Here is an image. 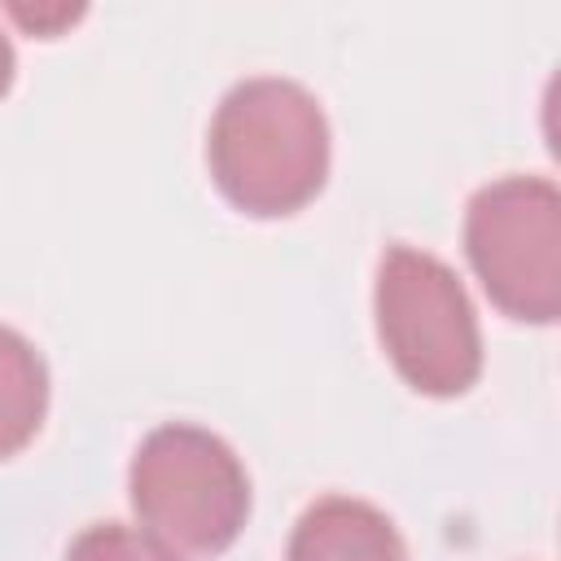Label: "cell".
Returning <instances> with one entry per match:
<instances>
[{"instance_id": "2", "label": "cell", "mask_w": 561, "mask_h": 561, "mask_svg": "<svg viewBox=\"0 0 561 561\" xmlns=\"http://www.w3.org/2000/svg\"><path fill=\"white\" fill-rule=\"evenodd\" d=\"M127 486L140 526L175 557H219L250 513V478L237 451L188 421L145 434Z\"/></svg>"}, {"instance_id": "8", "label": "cell", "mask_w": 561, "mask_h": 561, "mask_svg": "<svg viewBox=\"0 0 561 561\" xmlns=\"http://www.w3.org/2000/svg\"><path fill=\"white\" fill-rule=\"evenodd\" d=\"M4 9H9V18H13L22 31H31V35H57L61 26H70V22L83 18V4H66V0H53V4L13 0V4H4Z\"/></svg>"}, {"instance_id": "4", "label": "cell", "mask_w": 561, "mask_h": 561, "mask_svg": "<svg viewBox=\"0 0 561 561\" xmlns=\"http://www.w3.org/2000/svg\"><path fill=\"white\" fill-rule=\"evenodd\" d=\"M465 254L486 298L530 324L561 311V193L543 175L482 184L465 210Z\"/></svg>"}, {"instance_id": "9", "label": "cell", "mask_w": 561, "mask_h": 561, "mask_svg": "<svg viewBox=\"0 0 561 561\" xmlns=\"http://www.w3.org/2000/svg\"><path fill=\"white\" fill-rule=\"evenodd\" d=\"M9 83H13V48H9V39L0 31V96L9 92Z\"/></svg>"}, {"instance_id": "1", "label": "cell", "mask_w": 561, "mask_h": 561, "mask_svg": "<svg viewBox=\"0 0 561 561\" xmlns=\"http://www.w3.org/2000/svg\"><path fill=\"white\" fill-rule=\"evenodd\" d=\"M206 162L237 210L259 219L294 215L329 175L324 110L294 79H241L210 118Z\"/></svg>"}, {"instance_id": "3", "label": "cell", "mask_w": 561, "mask_h": 561, "mask_svg": "<svg viewBox=\"0 0 561 561\" xmlns=\"http://www.w3.org/2000/svg\"><path fill=\"white\" fill-rule=\"evenodd\" d=\"M377 337L399 377L421 394H465L482 373V333L460 276L416 250L390 245L377 263Z\"/></svg>"}, {"instance_id": "7", "label": "cell", "mask_w": 561, "mask_h": 561, "mask_svg": "<svg viewBox=\"0 0 561 561\" xmlns=\"http://www.w3.org/2000/svg\"><path fill=\"white\" fill-rule=\"evenodd\" d=\"M66 561H184V557H175L149 530H136L123 522H96L70 543Z\"/></svg>"}, {"instance_id": "6", "label": "cell", "mask_w": 561, "mask_h": 561, "mask_svg": "<svg viewBox=\"0 0 561 561\" xmlns=\"http://www.w3.org/2000/svg\"><path fill=\"white\" fill-rule=\"evenodd\" d=\"M48 408V368L39 351L0 324V460L22 451Z\"/></svg>"}, {"instance_id": "5", "label": "cell", "mask_w": 561, "mask_h": 561, "mask_svg": "<svg viewBox=\"0 0 561 561\" xmlns=\"http://www.w3.org/2000/svg\"><path fill=\"white\" fill-rule=\"evenodd\" d=\"M285 561H408V548L368 500L324 495L298 517Z\"/></svg>"}]
</instances>
